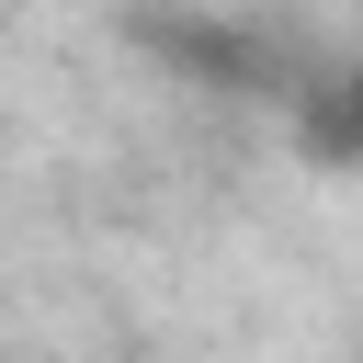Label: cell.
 Wrapping results in <instances>:
<instances>
[{
  "instance_id": "cell-1",
  "label": "cell",
  "mask_w": 363,
  "mask_h": 363,
  "mask_svg": "<svg viewBox=\"0 0 363 363\" xmlns=\"http://www.w3.org/2000/svg\"><path fill=\"white\" fill-rule=\"evenodd\" d=\"M352 113H363V68H352Z\"/></svg>"
}]
</instances>
